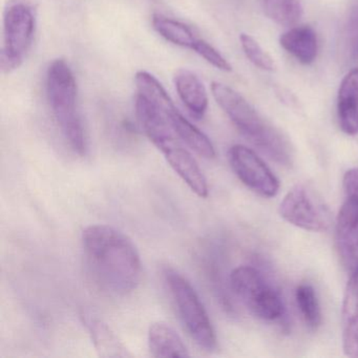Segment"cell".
<instances>
[{"label": "cell", "instance_id": "cell-1", "mask_svg": "<svg viewBox=\"0 0 358 358\" xmlns=\"http://www.w3.org/2000/svg\"><path fill=\"white\" fill-rule=\"evenodd\" d=\"M87 264L102 288L115 295L133 292L142 275L139 252L131 238L110 225H91L83 232Z\"/></svg>", "mask_w": 358, "mask_h": 358}, {"label": "cell", "instance_id": "cell-2", "mask_svg": "<svg viewBox=\"0 0 358 358\" xmlns=\"http://www.w3.org/2000/svg\"><path fill=\"white\" fill-rule=\"evenodd\" d=\"M135 108L146 137L162 152L171 169L190 190L200 198H207L206 178L187 146L173 131L161 104L137 94Z\"/></svg>", "mask_w": 358, "mask_h": 358}, {"label": "cell", "instance_id": "cell-3", "mask_svg": "<svg viewBox=\"0 0 358 358\" xmlns=\"http://www.w3.org/2000/svg\"><path fill=\"white\" fill-rule=\"evenodd\" d=\"M211 93L220 108L253 145L278 164H292L293 150L288 139L267 122L241 94L215 81L211 83Z\"/></svg>", "mask_w": 358, "mask_h": 358}, {"label": "cell", "instance_id": "cell-4", "mask_svg": "<svg viewBox=\"0 0 358 358\" xmlns=\"http://www.w3.org/2000/svg\"><path fill=\"white\" fill-rule=\"evenodd\" d=\"M47 96L56 123L75 154L83 156L87 140L77 108V83L66 60L56 59L47 73Z\"/></svg>", "mask_w": 358, "mask_h": 358}, {"label": "cell", "instance_id": "cell-5", "mask_svg": "<svg viewBox=\"0 0 358 358\" xmlns=\"http://www.w3.org/2000/svg\"><path fill=\"white\" fill-rule=\"evenodd\" d=\"M167 288L186 331L196 345L206 351L217 348V335L208 313L187 278L167 268L164 272Z\"/></svg>", "mask_w": 358, "mask_h": 358}, {"label": "cell", "instance_id": "cell-6", "mask_svg": "<svg viewBox=\"0 0 358 358\" xmlns=\"http://www.w3.org/2000/svg\"><path fill=\"white\" fill-rule=\"evenodd\" d=\"M36 15L24 0H10L3 13V45L0 68L11 73L24 64L34 41Z\"/></svg>", "mask_w": 358, "mask_h": 358}, {"label": "cell", "instance_id": "cell-7", "mask_svg": "<svg viewBox=\"0 0 358 358\" xmlns=\"http://www.w3.org/2000/svg\"><path fill=\"white\" fill-rule=\"evenodd\" d=\"M230 287L236 296L257 317L274 320L284 314V303L280 294L255 268H236L230 274Z\"/></svg>", "mask_w": 358, "mask_h": 358}, {"label": "cell", "instance_id": "cell-8", "mask_svg": "<svg viewBox=\"0 0 358 358\" xmlns=\"http://www.w3.org/2000/svg\"><path fill=\"white\" fill-rule=\"evenodd\" d=\"M280 215L295 227L311 232L326 231L331 213L324 199L311 186L297 184L280 204Z\"/></svg>", "mask_w": 358, "mask_h": 358}, {"label": "cell", "instance_id": "cell-9", "mask_svg": "<svg viewBox=\"0 0 358 358\" xmlns=\"http://www.w3.org/2000/svg\"><path fill=\"white\" fill-rule=\"evenodd\" d=\"M232 171L243 184L265 198H273L280 189V182L271 169L250 148L234 145L228 152Z\"/></svg>", "mask_w": 358, "mask_h": 358}, {"label": "cell", "instance_id": "cell-10", "mask_svg": "<svg viewBox=\"0 0 358 358\" xmlns=\"http://www.w3.org/2000/svg\"><path fill=\"white\" fill-rule=\"evenodd\" d=\"M336 245L350 274L358 272V202L345 198L337 215Z\"/></svg>", "mask_w": 358, "mask_h": 358}, {"label": "cell", "instance_id": "cell-11", "mask_svg": "<svg viewBox=\"0 0 358 358\" xmlns=\"http://www.w3.org/2000/svg\"><path fill=\"white\" fill-rule=\"evenodd\" d=\"M343 349L345 355L358 358V272L350 274L341 311Z\"/></svg>", "mask_w": 358, "mask_h": 358}, {"label": "cell", "instance_id": "cell-12", "mask_svg": "<svg viewBox=\"0 0 358 358\" xmlns=\"http://www.w3.org/2000/svg\"><path fill=\"white\" fill-rule=\"evenodd\" d=\"M337 117L345 135H358V69L350 71L341 81L337 96Z\"/></svg>", "mask_w": 358, "mask_h": 358}, {"label": "cell", "instance_id": "cell-13", "mask_svg": "<svg viewBox=\"0 0 358 358\" xmlns=\"http://www.w3.org/2000/svg\"><path fill=\"white\" fill-rule=\"evenodd\" d=\"M178 95L196 117L204 116L208 108V94L198 75L187 69H180L173 77Z\"/></svg>", "mask_w": 358, "mask_h": 358}, {"label": "cell", "instance_id": "cell-14", "mask_svg": "<svg viewBox=\"0 0 358 358\" xmlns=\"http://www.w3.org/2000/svg\"><path fill=\"white\" fill-rule=\"evenodd\" d=\"M83 324L89 331L96 351L101 357H129L131 354L108 324L92 313L83 312Z\"/></svg>", "mask_w": 358, "mask_h": 358}, {"label": "cell", "instance_id": "cell-15", "mask_svg": "<svg viewBox=\"0 0 358 358\" xmlns=\"http://www.w3.org/2000/svg\"><path fill=\"white\" fill-rule=\"evenodd\" d=\"M148 348L154 357H187L185 343L178 332L166 322H154L148 330Z\"/></svg>", "mask_w": 358, "mask_h": 358}, {"label": "cell", "instance_id": "cell-16", "mask_svg": "<svg viewBox=\"0 0 358 358\" xmlns=\"http://www.w3.org/2000/svg\"><path fill=\"white\" fill-rule=\"evenodd\" d=\"M282 49L303 64H310L317 56L318 43L315 31L309 26L295 27L280 36Z\"/></svg>", "mask_w": 358, "mask_h": 358}, {"label": "cell", "instance_id": "cell-17", "mask_svg": "<svg viewBox=\"0 0 358 358\" xmlns=\"http://www.w3.org/2000/svg\"><path fill=\"white\" fill-rule=\"evenodd\" d=\"M154 30L162 38L178 47L192 50L198 41V37L189 27L173 18L166 17L162 14H155L152 18Z\"/></svg>", "mask_w": 358, "mask_h": 358}, {"label": "cell", "instance_id": "cell-18", "mask_svg": "<svg viewBox=\"0 0 358 358\" xmlns=\"http://www.w3.org/2000/svg\"><path fill=\"white\" fill-rule=\"evenodd\" d=\"M264 13L282 27L295 26L303 16L301 0H261Z\"/></svg>", "mask_w": 358, "mask_h": 358}, {"label": "cell", "instance_id": "cell-19", "mask_svg": "<svg viewBox=\"0 0 358 358\" xmlns=\"http://www.w3.org/2000/svg\"><path fill=\"white\" fill-rule=\"evenodd\" d=\"M295 299L306 324L312 330H316L322 324V311L313 287L309 284L299 285L295 291Z\"/></svg>", "mask_w": 358, "mask_h": 358}, {"label": "cell", "instance_id": "cell-20", "mask_svg": "<svg viewBox=\"0 0 358 358\" xmlns=\"http://www.w3.org/2000/svg\"><path fill=\"white\" fill-rule=\"evenodd\" d=\"M241 45L246 57L261 70L273 72L276 66L273 59L262 49L257 41L248 34H241Z\"/></svg>", "mask_w": 358, "mask_h": 358}, {"label": "cell", "instance_id": "cell-21", "mask_svg": "<svg viewBox=\"0 0 358 358\" xmlns=\"http://www.w3.org/2000/svg\"><path fill=\"white\" fill-rule=\"evenodd\" d=\"M192 51L198 54L200 57L206 60L209 64L215 66L217 70L223 71V72H231L232 66H230L229 62L226 60V58L217 49H215L207 41L199 38L196 45L192 48Z\"/></svg>", "mask_w": 358, "mask_h": 358}, {"label": "cell", "instance_id": "cell-22", "mask_svg": "<svg viewBox=\"0 0 358 358\" xmlns=\"http://www.w3.org/2000/svg\"><path fill=\"white\" fill-rule=\"evenodd\" d=\"M348 43L352 57L358 59V5L350 12L348 20Z\"/></svg>", "mask_w": 358, "mask_h": 358}, {"label": "cell", "instance_id": "cell-23", "mask_svg": "<svg viewBox=\"0 0 358 358\" xmlns=\"http://www.w3.org/2000/svg\"><path fill=\"white\" fill-rule=\"evenodd\" d=\"M343 190L345 198L358 202V169H351L345 173L343 177Z\"/></svg>", "mask_w": 358, "mask_h": 358}]
</instances>
